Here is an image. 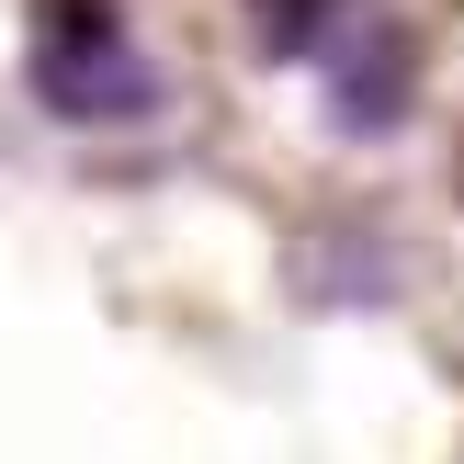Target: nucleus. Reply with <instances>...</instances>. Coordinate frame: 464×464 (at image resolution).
<instances>
[{
    "instance_id": "nucleus-1",
    "label": "nucleus",
    "mask_w": 464,
    "mask_h": 464,
    "mask_svg": "<svg viewBox=\"0 0 464 464\" xmlns=\"http://www.w3.org/2000/svg\"><path fill=\"white\" fill-rule=\"evenodd\" d=\"M34 102L68 125H136L159 102V68L113 0H34Z\"/></svg>"
},
{
    "instance_id": "nucleus-2",
    "label": "nucleus",
    "mask_w": 464,
    "mask_h": 464,
    "mask_svg": "<svg viewBox=\"0 0 464 464\" xmlns=\"http://www.w3.org/2000/svg\"><path fill=\"white\" fill-rule=\"evenodd\" d=\"M317 80H329V102L352 113V125H397L408 113V80H420V68H408V45H397V23H340L329 34V57H317Z\"/></svg>"
},
{
    "instance_id": "nucleus-3",
    "label": "nucleus",
    "mask_w": 464,
    "mask_h": 464,
    "mask_svg": "<svg viewBox=\"0 0 464 464\" xmlns=\"http://www.w3.org/2000/svg\"><path fill=\"white\" fill-rule=\"evenodd\" d=\"M249 12H261V34H272V57H329V34L340 23H352V0H249Z\"/></svg>"
}]
</instances>
